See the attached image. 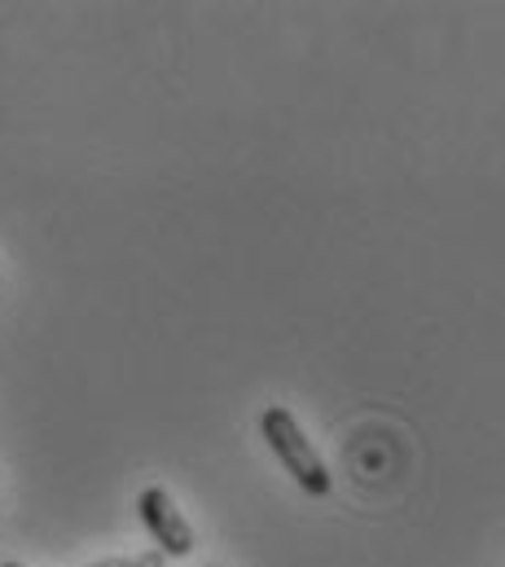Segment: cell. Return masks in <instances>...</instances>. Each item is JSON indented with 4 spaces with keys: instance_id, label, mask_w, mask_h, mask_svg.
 Wrapping results in <instances>:
<instances>
[{
    "instance_id": "cell-1",
    "label": "cell",
    "mask_w": 505,
    "mask_h": 567,
    "mask_svg": "<svg viewBox=\"0 0 505 567\" xmlns=\"http://www.w3.org/2000/svg\"><path fill=\"white\" fill-rule=\"evenodd\" d=\"M259 435H264V444L272 449V457L281 462V471H290V480H295L308 497H330L334 475H330L326 457L317 453V444L303 435L299 419H295L286 405H268V410L259 414Z\"/></svg>"
},
{
    "instance_id": "cell-2",
    "label": "cell",
    "mask_w": 505,
    "mask_h": 567,
    "mask_svg": "<svg viewBox=\"0 0 505 567\" xmlns=\"http://www.w3.org/2000/svg\"><path fill=\"white\" fill-rule=\"evenodd\" d=\"M136 511H141V524H145V533H150V542L163 559H189L194 555V546H198L194 528H189V519L181 515V506L172 502V493L163 484H150L136 497Z\"/></svg>"
},
{
    "instance_id": "cell-3",
    "label": "cell",
    "mask_w": 505,
    "mask_h": 567,
    "mask_svg": "<svg viewBox=\"0 0 505 567\" xmlns=\"http://www.w3.org/2000/svg\"><path fill=\"white\" fill-rule=\"evenodd\" d=\"M132 567H167V559H163L158 550H145V555H136V559H132Z\"/></svg>"
},
{
    "instance_id": "cell-4",
    "label": "cell",
    "mask_w": 505,
    "mask_h": 567,
    "mask_svg": "<svg viewBox=\"0 0 505 567\" xmlns=\"http://www.w3.org/2000/svg\"><path fill=\"white\" fill-rule=\"evenodd\" d=\"M84 567H132V559L115 555V559H97V564H84Z\"/></svg>"
},
{
    "instance_id": "cell-5",
    "label": "cell",
    "mask_w": 505,
    "mask_h": 567,
    "mask_svg": "<svg viewBox=\"0 0 505 567\" xmlns=\"http://www.w3.org/2000/svg\"><path fill=\"white\" fill-rule=\"evenodd\" d=\"M0 567H27V564H0Z\"/></svg>"
}]
</instances>
